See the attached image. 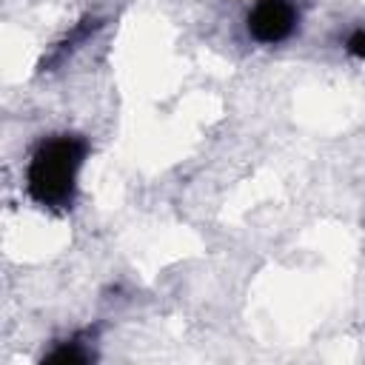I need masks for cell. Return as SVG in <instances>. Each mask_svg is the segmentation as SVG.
I'll list each match as a JSON object with an SVG mask.
<instances>
[{
	"instance_id": "4",
	"label": "cell",
	"mask_w": 365,
	"mask_h": 365,
	"mask_svg": "<svg viewBox=\"0 0 365 365\" xmlns=\"http://www.w3.org/2000/svg\"><path fill=\"white\" fill-rule=\"evenodd\" d=\"M345 51L356 60H365V29H356L351 31V37L345 40Z\"/></svg>"
},
{
	"instance_id": "1",
	"label": "cell",
	"mask_w": 365,
	"mask_h": 365,
	"mask_svg": "<svg viewBox=\"0 0 365 365\" xmlns=\"http://www.w3.org/2000/svg\"><path fill=\"white\" fill-rule=\"evenodd\" d=\"M88 143L77 134H57L43 140L26 168V191L29 197L54 211H66L74 202L77 174L86 163Z\"/></svg>"
},
{
	"instance_id": "3",
	"label": "cell",
	"mask_w": 365,
	"mask_h": 365,
	"mask_svg": "<svg viewBox=\"0 0 365 365\" xmlns=\"http://www.w3.org/2000/svg\"><path fill=\"white\" fill-rule=\"evenodd\" d=\"M91 359H94L91 348H86L80 339L60 342L51 354L43 356V362H48V365H86V362H91Z\"/></svg>"
},
{
	"instance_id": "2",
	"label": "cell",
	"mask_w": 365,
	"mask_h": 365,
	"mask_svg": "<svg viewBox=\"0 0 365 365\" xmlns=\"http://www.w3.org/2000/svg\"><path fill=\"white\" fill-rule=\"evenodd\" d=\"M297 29V9L291 0H257L248 11V34L262 46L288 40Z\"/></svg>"
}]
</instances>
